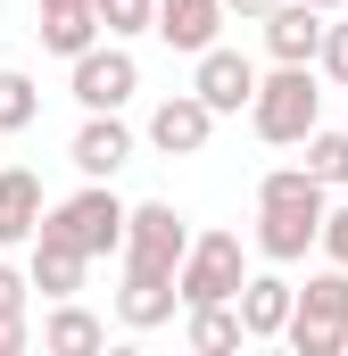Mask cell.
Instances as JSON below:
<instances>
[{
  "label": "cell",
  "instance_id": "6da1fadb",
  "mask_svg": "<svg viewBox=\"0 0 348 356\" xmlns=\"http://www.w3.org/2000/svg\"><path fill=\"white\" fill-rule=\"evenodd\" d=\"M324 207H332V191L307 175V166H274L258 175V257L265 266H299L307 249H315V224H324Z\"/></svg>",
  "mask_w": 348,
  "mask_h": 356
},
{
  "label": "cell",
  "instance_id": "7a4b0ae2",
  "mask_svg": "<svg viewBox=\"0 0 348 356\" xmlns=\"http://www.w3.org/2000/svg\"><path fill=\"white\" fill-rule=\"evenodd\" d=\"M249 133L258 141H274V149H299L315 124H324V83H315V67H274V75H258V91H249Z\"/></svg>",
  "mask_w": 348,
  "mask_h": 356
},
{
  "label": "cell",
  "instance_id": "3957f363",
  "mask_svg": "<svg viewBox=\"0 0 348 356\" xmlns=\"http://www.w3.org/2000/svg\"><path fill=\"white\" fill-rule=\"evenodd\" d=\"M33 232L67 241V249H84V257H116V241H125V199H116V182H84L75 199L42 207Z\"/></svg>",
  "mask_w": 348,
  "mask_h": 356
},
{
  "label": "cell",
  "instance_id": "277c9868",
  "mask_svg": "<svg viewBox=\"0 0 348 356\" xmlns=\"http://www.w3.org/2000/svg\"><path fill=\"white\" fill-rule=\"evenodd\" d=\"M241 273H249L241 232H191V249L174 257V298L182 307H216V298L241 290Z\"/></svg>",
  "mask_w": 348,
  "mask_h": 356
},
{
  "label": "cell",
  "instance_id": "5b68a950",
  "mask_svg": "<svg viewBox=\"0 0 348 356\" xmlns=\"http://www.w3.org/2000/svg\"><path fill=\"white\" fill-rule=\"evenodd\" d=\"M67 91H75V108H125L133 91H141V58L125 50V42H91L67 58Z\"/></svg>",
  "mask_w": 348,
  "mask_h": 356
},
{
  "label": "cell",
  "instance_id": "8992f818",
  "mask_svg": "<svg viewBox=\"0 0 348 356\" xmlns=\"http://www.w3.org/2000/svg\"><path fill=\"white\" fill-rule=\"evenodd\" d=\"M182 249H191V216H182L174 199H141V207H125V241H116V257H125V266L174 273Z\"/></svg>",
  "mask_w": 348,
  "mask_h": 356
},
{
  "label": "cell",
  "instance_id": "52a82bcc",
  "mask_svg": "<svg viewBox=\"0 0 348 356\" xmlns=\"http://www.w3.org/2000/svg\"><path fill=\"white\" fill-rule=\"evenodd\" d=\"M133 124H125V108H91L84 124H75V141H67V158H75V175L84 182H116L133 166Z\"/></svg>",
  "mask_w": 348,
  "mask_h": 356
},
{
  "label": "cell",
  "instance_id": "ba28073f",
  "mask_svg": "<svg viewBox=\"0 0 348 356\" xmlns=\"http://www.w3.org/2000/svg\"><path fill=\"white\" fill-rule=\"evenodd\" d=\"M207 133H216V108H207L199 91H166V99L150 108V124H141V141H150L158 158H199Z\"/></svg>",
  "mask_w": 348,
  "mask_h": 356
},
{
  "label": "cell",
  "instance_id": "9c48e42d",
  "mask_svg": "<svg viewBox=\"0 0 348 356\" xmlns=\"http://www.w3.org/2000/svg\"><path fill=\"white\" fill-rule=\"evenodd\" d=\"M191 91H199L216 116H241V108H249V91H258V67H249L241 50L207 42V50H199V67H191Z\"/></svg>",
  "mask_w": 348,
  "mask_h": 356
},
{
  "label": "cell",
  "instance_id": "30bf717a",
  "mask_svg": "<svg viewBox=\"0 0 348 356\" xmlns=\"http://www.w3.org/2000/svg\"><path fill=\"white\" fill-rule=\"evenodd\" d=\"M258 25H265V58H274V67H315V42H324V8H307V0H274Z\"/></svg>",
  "mask_w": 348,
  "mask_h": 356
},
{
  "label": "cell",
  "instance_id": "8fae6325",
  "mask_svg": "<svg viewBox=\"0 0 348 356\" xmlns=\"http://www.w3.org/2000/svg\"><path fill=\"white\" fill-rule=\"evenodd\" d=\"M174 273L158 266H125V282H116V323L125 332H158V323H174Z\"/></svg>",
  "mask_w": 348,
  "mask_h": 356
},
{
  "label": "cell",
  "instance_id": "7c38bea8",
  "mask_svg": "<svg viewBox=\"0 0 348 356\" xmlns=\"http://www.w3.org/2000/svg\"><path fill=\"white\" fill-rule=\"evenodd\" d=\"M150 33H158L166 50H182V58H199V50L224 33V0H158V8H150Z\"/></svg>",
  "mask_w": 348,
  "mask_h": 356
},
{
  "label": "cell",
  "instance_id": "4fadbf2b",
  "mask_svg": "<svg viewBox=\"0 0 348 356\" xmlns=\"http://www.w3.org/2000/svg\"><path fill=\"white\" fill-rule=\"evenodd\" d=\"M232 307H241V332H249V340H282V323H290V282H282L274 266H265V273H241Z\"/></svg>",
  "mask_w": 348,
  "mask_h": 356
},
{
  "label": "cell",
  "instance_id": "5bb4252c",
  "mask_svg": "<svg viewBox=\"0 0 348 356\" xmlns=\"http://www.w3.org/2000/svg\"><path fill=\"white\" fill-rule=\"evenodd\" d=\"M290 323H315V332H340L348 340V266L307 273V290L290 282Z\"/></svg>",
  "mask_w": 348,
  "mask_h": 356
},
{
  "label": "cell",
  "instance_id": "9a60e30c",
  "mask_svg": "<svg viewBox=\"0 0 348 356\" xmlns=\"http://www.w3.org/2000/svg\"><path fill=\"white\" fill-rule=\"evenodd\" d=\"M42 175L33 166H0V249H25L33 224H42Z\"/></svg>",
  "mask_w": 348,
  "mask_h": 356
},
{
  "label": "cell",
  "instance_id": "2e32d148",
  "mask_svg": "<svg viewBox=\"0 0 348 356\" xmlns=\"http://www.w3.org/2000/svg\"><path fill=\"white\" fill-rule=\"evenodd\" d=\"M84 249H67V241H50V232H33V241H25V282H33V290H42V298H75V290H84Z\"/></svg>",
  "mask_w": 348,
  "mask_h": 356
},
{
  "label": "cell",
  "instance_id": "e0dca14e",
  "mask_svg": "<svg viewBox=\"0 0 348 356\" xmlns=\"http://www.w3.org/2000/svg\"><path fill=\"white\" fill-rule=\"evenodd\" d=\"M42 348L91 356V348H108V323H100L91 307H75V298H50V315H42Z\"/></svg>",
  "mask_w": 348,
  "mask_h": 356
},
{
  "label": "cell",
  "instance_id": "ac0fdd59",
  "mask_svg": "<svg viewBox=\"0 0 348 356\" xmlns=\"http://www.w3.org/2000/svg\"><path fill=\"white\" fill-rule=\"evenodd\" d=\"M42 50H58V58H75V50H91L100 42V17H91V0H42Z\"/></svg>",
  "mask_w": 348,
  "mask_h": 356
},
{
  "label": "cell",
  "instance_id": "d6986e66",
  "mask_svg": "<svg viewBox=\"0 0 348 356\" xmlns=\"http://www.w3.org/2000/svg\"><path fill=\"white\" fill-rule=\"evenodd\" d=\"M191 323H182V340L199 356H232V348H249V332H241V307L232 298H216V307H182Z\"/></svg>",
  "mask_w": 348,
  "mask_h": 356
},
{
  "label": "cell",
  "instance_id": "ffe728a7",
  "mask_svg": "<svg viewBox=\"0 0 348 356\" xmlns=\"http://www.w3.org/2000/svg\"><path fill=\"white\" fill-rule=\"evenodd\" d=\"M299 166L324 182V191H348V133H332V124H315L307 141H299Z\"/></svg>",
  "mask_w": 348,
  "mask_h": 356
},
{
  "label": "cell",
  "instance_id": "44dd1931",
  "mask_svg": "<svg viewBox=\"0 0 348 356\" xmlns=\"http://www.w3.org/2000/svg\"><path fill=\"white\" fill-rule=\"evenodd\" d=\"M33 116H42V91H33V75L0 67V133H25Z\"/></svg>",
  "mask_w": 348,
  "mask_h": 356
},
{
  "label": "cell",
  "instance_id": "7402d4cb",
  "mask_svg": "<svg viewBox=\"0 0 348 356\" xmlns=\"http://www.w3.org/2000/svg\"><path fill=\"white\" fill-rule=\"evenodd\" d=\"M150 8H158V0H91V17H100V33H108V42L150 33Z\"/></svg>",
  "mask_w": 348,
  "mask_h": 356
},
{
  "label": "cell",
  "instance_id": "603a6c76",
  "mask_svg": "<svg viewBox=\"0 0 348 356\" xmlns=\"http://www.w3.org/2000/svg\"><path fill=\"white\" fill-rule=\"evenodd\" d=\"M315 67H324V75H332V83L348 91V8H340V17H324V42H315Z\"/></svg>",
  "mask_w": 348,
  "mask_h": 356
},
{
  "label": "cell",
  "instance_id": "cb8c5ba5",
  "mask_svg": "<svg viewBox=\"0 0 348 356\" xmlns=\"http://www.w3.org/2000/svg\"><path fill=\"white\" fill-rule=\"evenodd\" d=\"M315 249H324L332 266H348V207H324V224H315Z\"/></svg>",
  "mask_w": 348,
  "mask_h": 356
},
{
  "label": "cell",
  "instance_id": "d4e9b609",
  "mask_svg": "<svg viewBox=\"0 0 348 356\" xmlns=\"http://www.w3.org/2000/svg\"><path fill=\"white\" fill-rule=\"evenodd\" d=\"M25 298H33V282H25L17 266H0V323H8V315H25Z\"/></svg>",
  "mask_w": 348,
  "mask_h": 356
},
{
  "label": "cell",
  "instance_id": "484cf974",
  "mask_svg": "<svg viewBox=\"0 0 348 356\" xmlns=\"http://www.w3.org/2000/svg\"><path fill=\"white\" fill-rule=\"evenodd\" d=\"M25 348V315H8V323H0V356H17Z\"/></svg>",
  "mask_w": 348,
  "mask_h": 356
},
{
  "label": "cell",
  "instance_id": "4316f807",
  "mask_svg": "<svg viewBox=\"0 0 348 356\" xmlns=\"http://www.w3.org/2000/svg\"><path fill=\"white\" fill-rule=\"evenodd\" d=\"M265 8H274V0H224V17H249V25H258Z\"/></svg>",
  "mask_w": 348,
  "mask_h": 356
},
{
  "label": "cell",
  "instance_id": "83f0119b",
  "mask_svg": "<svg viewBox=\"0 0 348 356\" xmlns=\"http://www.w3.org/2000/svg\"><path fill=\"white\" fill-rule=\"evenodd\" d=\"M307 8H324V17H340V8H348V0H307Z\"/></svg>",
  "mask_w": 348,
  "mask_h": 356
}]
</instances>
